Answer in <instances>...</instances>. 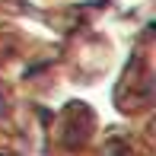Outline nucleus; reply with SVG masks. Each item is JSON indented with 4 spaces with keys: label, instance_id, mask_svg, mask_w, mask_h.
<instances>
[{
    "label": "nucleus",
    "instance_id": "obj_1",
    "mask_svg": "<svg viewBox=\"0 0 156 156\" xmlns=\"http://www.w3.org/2000/svg\"><path fill=\"white\" fill-rule=\"evenodd\" d=\"M0 115H3V96H0Z\"/></svg>",
    "mask_w": 156,
    "mask_h": 156
}]
</instances>
